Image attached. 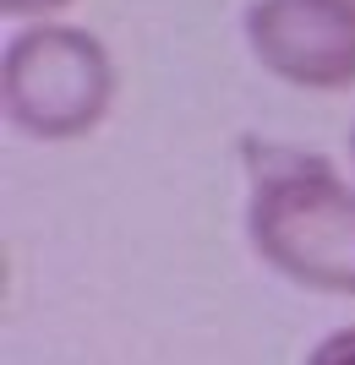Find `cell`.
I'll use <instances>...</instances> for the list:
<instances>
[{
	"mask_svg": "<svg viewBox=\"0 0 355 365\" xmlns=\"http://www.w3.org/2000/svg\"><path fill=\"white\" fill-rule=\"evenodd\" d=\"M246 240L295 289L355 300V185L323 153L251 148Z\"/></svg>",
	"mask_w": 355,
	"mask_h": 365,
	"instance_id": "obj_1",
	"label": "cell"
},
{
	"mask_svg": "<svg viewBox=\"0 0 355 365\" xmlns=\"http://www.w3.org/2000/svg\"><path fill=\"white\" fill-rule=\"evenodd\" d=\"M115 104V61L77 22H28L0 49V109L33 142H77Z\"/></svg>",
	"mask_w": 355,
	"mask_h": 365,
	"instance_id": "obj_2",
	"label": "cell"
},
{
	"mask_svg": "<svg viewBox=\"0 0 355 365\" xmlns=\"http://www.w3.org/2000/svg\"><path fill=\"white\" fill-rule=\"evenodd\" d=\"M241 33L257 66L290 88H355V6L344 0H251L241 11Z\"/></svg>",
	"mask_w": 355,
	"mask_h": 365,
	"instance_id": "obj_3",
	"label": "cell"
},
{
	"mask_svg": "<svg viewBox=\"0 0 355 365\" xmlns=\"http://www.w3.org/2000/svg\"><path fill=\"white\" fill-rule=\"evenodd\" d=\"M306 365H355V327H334L311 344Z\"/></svg>",
	"mask_w": 355,
	"mask_h": 365,
	"instance_id": "obj_4",
	"label": "cell"
},
{
	"mask_svg": "<svg viewBox=\"0 0 355 365\" xmlns=\"http://www.w3.org/2000/svg\"><path fill=\"white\" fill-rule=\"evenodd\" d=\"M71 0H0V16L11 22H55V11H66Z\"/></svg>",
	"mask_w": 355,
	"mask_h": 365,
	"instance_id": "obj_5",
	"label": "cell"
},
{
	"mask_svg": "<svg viewBox=\"0 0 355 365\" xmlns=\"http://www.w3.org/2000/svg\"><path fill=\"white\" fill-rule=\"evenodd\" d=\"M350 164H355V125H350Z\"/></svg>",
	"mask_w": 355,
	"mask_h": 365,
	"instance_id": "obj_6",
	"label": "cell"
},
{
	"mask_svg": "<svg viewBox=\"0 0 355 365\" xmlns=\"http://www.w3.org/2000/svg\"><path fill=\"white\" fill-rule=\"evenodd\" d=\"M344 6H355V0H344Z\"/></svg>",
	"mask_w": 355,
	"mask_h": 365,
	"instance_id": "obj_7",
	"label": "cell"
}]
</instances>
